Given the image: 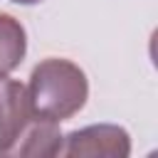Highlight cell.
Segmentation results:
<instances>
[{
  "instance_id": "1",
  "label": "cell",
  "mask_w": 158,
  "mask_h": 158,
  "mask_svg": "<svg viewBox=\"0 0 158 158\" xmlns=\"http://www.w3.org/2000/svg\"><path fill=\"white\" fill-rule=\"evenodd\" d=\"M89 84L84 72L69 59H44L30 74L27 99L35 118L67 121L86 101Z\"/></svg>"
},
{
  "instance_id": "2",
  "label": "cell",
  "mask_w": 158,
  "mask_h": 158,
  "mask_svg": "<svg viewBox=\"0 0 158 158\" xmlns=\"http://www.w3.org/2000/svg\"><path fill=\"white\" fill-rule=\"evenodd\" d=\"M131 153V138L121 126L99 123L72 131L62 141L59 156H109V158H126Z\"/></svg>"
},
{
  "instance_id": "3",
  "label": "cell",
  "mask_w": 158,
  "mask_h": 158,
  "mask_svg": "<svg viewBox=\"0 0 158 158\" xmlns=\"http://www.w3.org/2000/svg\"><path fill=\"white\" fill-rule=\"evenodd\" d=\"M30 118L32 111L27 89L15 79L0 77V153H10Z\"/></svg>"
},
{
  "instance_id": "4",
  "label": "cell",
  "mask_w": 158,
  "mask_h": 158,
  "mask_svg": "<svg viewBox=\"0 0 158 158\" xmlns=\"http://www.w3.org/2000/svg\"><path fill=\"white\" fill-rule=\"evenodd\" d=\"M62 141L64 136L59 133L57 121L32 116L7 156H59Z\"/></svg>"
},
{
  "instance_id": "5",
  "label": "cell",
  "mask_w": 158,
  "mask_h": 158,
  "mask_svg": "<svg viewBox=\"0 0 158 158\" xmlns=\"http://www.w3.org/2000/svg\"><path fill=\"white\" fill-rule=\"evenodd\" d=\"M27 52L25 27L12 17L0 12V77H7L15 67H20Z\"/></svg>"
},
{
  "instance_id": "6",
  "label": "cell",
  "mask_w": 158,
  "mask_h": 158,
  "mask_svg": "<svg viewBox=\"0 0 158 158\" xmlns=\"http://www.w3.org/2000/svg\"><path fill=\"white\" fill-rule=\"evenodd\" d=\"M12 2H20V5H35V2H42V0H12Z\"/></svg>"
}]
</instances>
